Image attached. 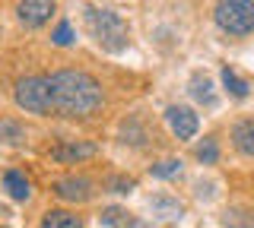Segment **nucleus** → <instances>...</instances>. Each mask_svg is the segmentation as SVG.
Masks as SVG:
<instances>
[{"label":"nucleus","instance_id":"1","mask_svg":"<svg viewBox=\"0 0 254 228\" xmlns=\"http://www.w3.org/2000/svg\"><path fill=\"white\" fill-rule=\"evenodd\" d=\"M54 111L64 117H86L102 108V86L83 70H58L51 73Z\"/></svg>","mask_w":254,"mask_h":228},{"label":"nucleus","instance_id":"2","mask_svg":"<svg viewBox=\"0 0 254 228\" xmlns=\"http://www.w3.org/2000/svg\"><path fill=\"white\" fill-rule=\"evenodd\" d=\"M86 29H89V35L95 38V45L99 48H105L111 54L124 51L127 42H130V29H127V22L118 16L115 10H102V6H86Z\"/></svg>","mask_w":254,"mask_h":228},{"label":"nucleus","instance_id":"3","mask_svg":"<svg viewBox=\"0 0 254 228\" xmlns=\"http://www.w3.org/2000/svg\"><path fill=\"white\" fill-rule=\"evenodd\" d=\"M213 19L229 35H251L254 32V0H219Z\"/></svg>","mask_w":254,"mask_h":228},{"label":"nucleus","instance_id":"4","mask_svg":"<svg viewBox=\"0 0 254 228\" xmlns=\"http://www.w3.org/2000/svg\"><path fill=\"white\" fill-rule=\"evenodd\" d=\"M16 105L29 114H48L54 111V98H51V80L45 76H26L16 83Z\"/></svg>","mask_w":254,"mask_h":228},{"label":"nucleus","instance_id":"5","mask_svg":"<svg viewBox=\"0 0 254 228\" xmlns=\"http://www.w3.org/2000/svg\"><path fill=\"white\" fill-rule=\"evenodd\" d=\"M165 121H169L172 133H175L178 139H190V137L197 133V127H200L194 108H188V105H172L169 111H165Z\"/></svg>","mask_w":254,"mask_h":228},{"label":"nucleus","instance_id":"6","mask_svg":"<svg viewBox=\"0 0 254 228\" xmlns=\"http://www.w3.org/2000/svg\"><path fill=\"white\" fill-rule=\"evenodd\" d=\"M51 13H54V0H19V6H16V16L29 29L45 26L51 19Z\"/></svg>","mask_w":254,"mask_h":228},{"label":"nucleus","instance_id":"7","mask_svg":"<svg viewBox=\"0 0 254 228\" xmlns=\"http://www.w3.org/2000/svg\"><path fill=\"white\" fill-rule=\"evenodd\" d=\"M54 193H58L61 200H67V203H86L92 196V181H86V178H61L58 184H54Z\"/></svg>","mask_w":254,"mask_h":228},{"label":"nucleus","instance_id":"8","mask_svg":"<svg viewBox=\"0 0 254 228\" xmlns=\"http://www.w3.org/2000/svg\"><path fill=\"white\" fill-rule=\"evenodd\" d=\"M92 155H99V146L95 143H76V139H70V143H58L51 149V159L54 162H83V159H92Z\"/></svg>","mask_w":254,"mask_h":228},{"label":"nucleus","instance_id":"9","mask_svg":"<svg viewBox=\"0 0 254 228\" xmlns=\"http://www.w3.org/2000/svg\"><path fill=\"white\" fill-rule=\"evenodd\" d=\"M99 222H102V228H149L146 222H140L137 216H130V212L121 209V206H108V209H102Z\"/></svg>","mask_w":254,"mask_h":228},{"label":"nucleus","instance_id":"10","mask_svg":"<svg viewBox=\"0 0 254 228\" xmlns=\"http://www.w3.org/2000/svg\"><path fill=\"white\" fill-rule=\"evenodd\" d=\"M149 209H153V216L165 219V222H178V219L185 216V206H181L175 196H169V193L153 196V200H149Z\"/></svg>","mask_w":254,"mask_h":228},{"label":"nucleus","instance_id":"11","mask_svg":"<svg viewBox=\"0 0 254 228\" xmlns=\"http://www.w3.org/2000/svg\"><path fill=\"white\" fill-rule=\"evenodd\" d=\"M232 143L242 155H251L254 159V117H245L232 127Z\"/></svg>","mask_w":254,"mask_h":228},{"label":"nucleus","instance_id":"12","mask_svg":"<svg viewBox=\"0 0 254 228\" xmlns=\"http://www.w3.org/2000/svg\"><path fill=\"white\" fill-rule=\"evenodd\" d=\"M3 190L10 193L13 200L26 203L32 196V184H29V178L22 175V171H6V175H3Z\"/></svg>","mask_w":254,"mask_h":228},{"label":"nucleus","instance_id":"13","mask_svg":"<svg viewBox=\"0 0 254 228\" xmlns=\"http://www.w3.org/2000/svg\"><path fill=\"white\" fill-rule=\"evenodd\" d=\"M42 228H83V219L67 209H48L42 216Z\"/></svg>","mask_w":254,"mask_h":228},{"label":"nucleus","instance_id":"14","mask_svg":"<svg viewBox=\"0 0 254 228\" xmlns=\"http://www.w3.org/2000/svg\"><path fill=\"white\" fill-rule=\"evenodd\" d=\"M190 95H194L200 105H216V92H213V80L203 73L190 76Z\"/></svg>","mask_w":254,"mask_h":228},{"label":"nucleus","instance_id":"15","mask_svg":"<svg viewBox=\"0 0 254 228\" xmlns=\"http://www.w3.org/2000/svg\"><path fill=\"white\" fill-rule=\"evenodd\" d=\"M222 86H226V92L232 98H248V89H251L248 80H242L232 67H222Z\"/></svg>","mask_w":254,"mask_h":228},{"label":"nucleus","instance_id":"16","mask_svg":"<svg viewBox=\"0 0 254 228\" xmlns=\"http://www.w3.org/2000/svg\"><path fill=\"white\" fill-rule=\"evenodd\" d=\"M222 225H226V228H254V209H245V206L226 209Z\"/></svg>","mask_w":254,"mask_h":228},{"label":"nucleus","instance_id":"17","mask_svg":"<svg viewBox=\"0 0 254 228\" xmlns=\"http://www.w3.org/2000/svg\"><path fill=\"white\" fill-rule=\"evenodd\" d=\"M149 171H153V178H165V181H169V178H178L181 171H185V165H181V159H162V162H156Z\"/></svg>","mask_w":254,"mask_h":228},{"label":"nucleus","instance_id":"18","mask_svg":"<svg viewBox=\"0 0 254 228\" xmlns=\"http://www.w3.org/2000/svg\"><path fill=\"white\" fill-rule=\"evenodd\" d=\"M0 139L10 143V146H19L22 139H26V130H22L16 121H0Z\"/></svg>","mask_w":254,"mask_h":228},{"label":"nucleus","instance_id":"19","mask_svg":"<svg viewBox=\"0 0 254 228\" xmlns=\"http://www.w3.org/2000/svg\"><path fill=\"white\" fill-rule=\"evenodd\" d=\"M197 159L203 165H216L219 162V146L216 139H203V143H197Z\"/></svg>","mask_w":254,"mask_h":228},{"label":"nucleus","instance_id":"20","mask_svg":"<svg viewBox=\"0 0 254 228\" xmlns=\"http://www.w3.org/2000/svg\"><path fill=\"white\" fill-rule=\"evenodd\" d=\"M51 42H54V45H61V48H67V45L73 42V26H70V22H61V26L54 29Z\"/></svg>","mask_w":254,"mask_h":228},{"label":"nucleus","instance_id":"21","mask_svg":"<svg viewBox=\"0 0 254 228\" xmlns=\"http://www.w3.org/2000/svg\"><path fill=\"white\" fill-rule=\"evenodd\" d=\"M121 133H124V143H127V137H133L130 143H137V146L143 143V139H146V133H143V130L137 127V124H133V121H130V124H124V130H121Z\"/></svg>","mask_w":254,"mask_h":228},{"label":"nucleus","instance_id":"22","mask_svg":"<svg viewBox=\"0 0 254 228\" xmlns=\"http://www.w3.org/2000/svg\"><path fill=\"white\" fill-rule=\"evenodd\" d=\"M111 187H115V193H130L133 190V181L130 178H115V181H111Z\"/></svg>","mask_w":254,"mask_h":228}]
</instances>
